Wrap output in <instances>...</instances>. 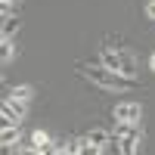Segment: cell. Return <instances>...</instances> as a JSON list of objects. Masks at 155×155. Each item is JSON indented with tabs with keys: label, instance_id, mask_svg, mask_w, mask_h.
Listing matches in <instances>:
<instances>
[{
	"label": "cell",
	"instance_id": "obj_1",
	"mask_svg": "<svg viewBox=\"0 0 155 155\" xmlns=\"http://www.w3.org/2000/svg\"><path fill=\"white\" fill-rule=\"evenodd\" d=\"M78 71H81L87 81H93L96 87H102V90H127V87L137 84V78H127V74L112 71L106 65H81Z\"/></svg>",
	"mask_w": 155,
	"mask_h": 155
},
{
	"label": "cell",
	"instance_id": "obj_2",
	"mask_svg": "<svg viewBox=\"0 0 155 155\" xmlns=\"http://www.w3.org/2000/svg\"><path fill=\"white\" fill-rule=\"evenodd\" d=\"M25 112H28V102L25 99H3V106H0V115H3V124H19L25 118Z\"/></svg>",
	"mask_w": 155,
	"mask_h": 155
},
{
	"label": "cell",
	"instance_id": "obj_3",
	"mask_svg": "<svg viewBox=\"0 0 155 155\" xmlns=\"http://www.w3.org/2000/svg\"><path fill=\"white\" fill-rule=\"evenodd\" d=\"M112 115H115L118 121H140V115H143V109H140V102H118Z\"/></svg>",
	"mask_w": 155,
	"mask_h": 155
},
{
	"label": "cell",
	"instance_id": "obj_4",
	"mask_svg": "<svg viewBox=\"0 0 155 155\" xmlns=\"http://www.w3.org/2000/svg\"><path fill=\"white\" fill-rule=\"evenodd\" d=\"M99 59H102V65H106V68H112V71H121V68H124V53H121V50L106 47V50L99 53ZM121 74H124V71H121Z\"/></svg>",
	"mask_w": 155,
	"mask_h": 155
},
{
	"label": "cell",
	"instance_id": "obj_5",
	"mask_svg": "<svg viewBox=\"0 0 155 155\" xmlns=\"http://www.w3.org/2000/svg\"><path fill=\"white\" fill-rule=\"evenodd\" d=\"M137 146H140V130H134V134H127V137H121L118 140V152H137Z\"/></svg>",
	"mask_w": 155,
	"mask_h": 155
},
{
	"label": "cell",
	"instance_id": "obj_6",
	"mask_svg": "<svg viewBox=\"0 0 155 155\" xmlns=\"http://www.w3.org/2000/svg\"><path fill=\"white\" fill-rule=\"evenodd\" d=\"M0 143H3V149H12L19 143V130L16 124H3V134H0Z\"/></svg>",
	"mask_w": 155,
	"mask_h": 155
},
{
	"label": "cell",
	"instance_id": "obj_7",
	"mask_svg": "<svg viewBox=\"0 0 155 155\" xmlns=\"http://www.w3.org/2000/svg\"><path fill=\"white\" fill-rule=\"evenodd\" d=\"M87 140H90V143H93V146H96V149L102 152V146H106V143H109L112 137H109V130H102V127H96V130H87Z\"/></svg>",
	"mask_w": 155,
	"mask_h": 155
},
{
	"label": "cell",
	"instance_id": "obj_8",
	"mask_svg": "<svg viewBox=\"0 0 155 155\" xmlns=\"http://www.w3.org/2000/svg\"><path fill=\"white\" fill-rule=\"evenodd\" d=\"M6 96H9V99H25V102H28V99L34 96V90H31L28 84H22V87H12V90H6Z\"/></svg>",
	"mask_w": 155,
	"mask_h": 155
},
{
	"label": "cell",
	"instance_id": "obj_9",
	"mask_svg": "<svg viewBox=\"0 0 155 155\" xmlns=\"http://www.w3.org/2000/svg\"><path fill=\"white\" fill-rule=\"evenodd\" d=\"M47 143H50V137H47L44 130H34V134H31V149H34V152H47Z\"/></svg>",
	"mask_w": 155,
	"mask_h": 155
},
{
	"label": "cell",
	"instance_id": "obj_10",
	"mask_svg": "<svg viewBox=\"0 0 155 155\" xmlns=\"http://www.w3.org/2000/svg\"><path fill=\"white\" fill-rule=\"evenodd\" d=\"M16 31H19V19H16V16H6V19H3V37L12 41V34H16Z\"/></svg>",
	"mask_w": 155,
	"mask_h": 155
},
{
	"label": "cell",
	"instance_id": "obj_11",
	"mask_svg": "<svg viewBox=\"0 0 155 155\" xmlns=\"http://www.w3.org/2000/svg\"><path fill=\"white\" fill-rule=\"evenodd\" d=\"M0 59H3V65L12 59V41H9V37H3V41H0Z\"/></svg>",
	"mask_w": 155,
	"mask_h": 155
},
{
	"label": "cell",
	"instance_id": "obj_12",
	"mask_svg": "<svg viewBox=\"0 0 155 155\" xmlns=\"http://www.w3.org/2000/svg\"><path fill=\"white\" fill-rule=\"evenodd\" d=\"M121 53H124V50H121ZM121 71H124L127 78H134V74H137V59H134L130 53H124V68H121Z\"/></svg>",
	"mask_w": 155,
	"mask_h": 155
},
{
	"label": "cell",
	"instance_id": "obj_13",
	"mask_svg": "<svg viewBox=\"0 0 155 155\" xmlns=\"http://www.w3.org/2000/svg\"><path fill=\"white\" fill-rule=\"evenodd\" d=\"M81 149H84V140H68V143H65V152H71V155L81 152Z\"/></svg>",
	"mask_w": 155,
	"mask_h": 155
},
{
	"label": "cell",
	"instance_id": "obj_14",
	"mask_svg": "<svg viewBox=\"0 0 155 155\" xmlns=\"http://www.w3.org/2000/svg\"><path fill=\"white\" fill-rule=\"evenodd\" d=\"M146 16L155 22V0H149V3H146Z\"/></svg>",
	"mask_w": 155,
	"mask_h": 155
},
{
	"label": "cell",
	"instance_id": "obj_15",
	"mask_svg": "<svg viewBox=\"0 0 155 155\" xmlns=\"http://www.w3.org/2000/svg\"><path fill=\"white\" fill-rule=\"evenodd\" d=\"M0 9H3V19H6V16H16V12H12V3H3Z\"/></svg>",
	"mask_w": 155,
	"mask_h": 155
},
{
	"label": "cell",
	"instance_id": "obj_16",
	"mask_svg": "<svg viewBox=\"0 0 155 155\" xmlns=\"http://www.w3.org/2000/svg\"><path fill=\"white\" fill-rule=\"evenodd\" d=\"M152 71H155V53H152Z\"/></svg>",
	"mask_w": 155,
	"mask_h": 155
},
{
	"label": "cell",
	"instance_id": "obj_17",
	"mask_svg": "<svg viewBox=\"0 0 155 155\" xmlns=\"http://www.w3.org/2000/svg\"><path fill=\"white\" fill-rule=\"evenodd\" d=\"M3 3H12V0H3Z\"/></svg>",
	"mask_w": 155,
	"mask_h": 155
}]
</instances>
